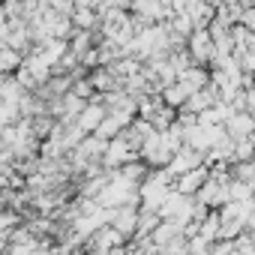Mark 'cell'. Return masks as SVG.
<instances>
[{
    "instance_id": "1",
    "label": "cell",
    "mask_w": 255,
    "mask_h": 255,
    "mask_svg": "<svg viewBox=\"0 0 255 255\" xmlns=\"http://www.w3.org/2000/svg\"><path fill=\"white\" fill-rule=\"evenodd\" d=\"M186 51L192 54L195 63H207L213 57V39H210L207 27H198V30H192L186 36Z\"/></svg>"
},
{
    "instance_id": "2",
    "label": "cell",
    "mask_w": 255,
    "mask_h": 255,
    "mask_svg": "<svg viewBox=\"0 0 255 255\" xmlns=\"http://www.w3.org/2000/svg\"><path fill=\"white\" fill-rule=\"evenodd\" d=\"M222 129L231 135V138H243V135H252L255 123H252V114L249 111H231L225 120H222Z\"/></svg>"
},
{
    "instance_id": "3",
    "label": "cell",
    "mask_w": 255,
    "mask_h": 255,
    "mask_svg": "<svg viewBox=\"0 0 255 255\" xmlns=\"http://www.w3.org/2000/svg\"><path fill=\"white\" fill-rule=\"evenodd\" d=\"M102 117H105V105L99 102V96H90V102H84V108L75 114V123L81 126L84 132H93Z\"/></svg>"
},
{
    "instance_id": "4",
    "label": "cell",
    "mask_w": 255,
    "mask_h": 255,
    "mask_svg": "<svg viewBox=\"0 0 255 255\" xmlns=\"http://www.w3.org/2000/svg\"><path fill=\"white\" fill-rule=\"evenodd\" d=\"M69 21H72V27L93 30V27L99 24V15H96V9H90V6H75V9L69 12Z\"/></svg>"
},
{
    "instance_id": "5",
    "label": "cell",
    "mask_w": 255,
    "mask_h": 255,
    "mask_svg": "<svg viewBox=\"0 0 255 255\" xmlns=\"http://www.w3.org/2000/svg\"><path fill=\"white\" fill-rule=\"evenodd\" d=\"M120 129H123V123H120V120H117L114 114H108V111H105V117H102V120L96 123L93 135H96V138H102V141H108V138H114V135H117Z\"/></svg>"
},
{
    "instance_id": "6",
    "label": "cell",
    "mask_w": 255,
    "mask_h": 255,
    "mask_svg": "<svg viewBox=\"0 0 255 255\" xmlns=\"http://www.w3.org/2000/svg\"><path fill=\"white\" fill-rule=\"evenodd\" d=\"M21 63V54L9 45H0V72H12Z\"/></svg>"
},
{
    "instance_id": "7",
    "label": "cell",
    "mask_w": 255,
    "mask_h": 255,
    "mask_svg": "<svg viewBox=\"0 0 255 255\" xmlns=\"http://www.w3.org/2000/svg\"><path fill=\"white\" fill-rule=\"evenodd\" d=\"M21 114H18V108L12 105V102H6V99H0V126H9V123H15Z\"/></svg>"
},
{
    "instance_id": "8",
    "label": "cell",
    "mask_w": 255,
    "mask_h": 255,
    "mask_svg": "<svg viewBox=\"0 0 255 255\" xmlns=\"http://www.w3.org/2000/svg\"><path fill=\"white\" fill-rule=\"evenodd\" d=\"M69 87H72V93H75L78 99H90V96H93V84H90L87 78H78V81H72Z\"/></svg>"
},
{
    "instance_id": "9",
    "label": "cell",
    "mask_w": 255,
    "mask_h": 255,
    "mask_svg": "<svg viewBox=\"0 0 255 255\" xmlns=\"http://www.w3.org/2000/svg\"><path fill=\"white\" fill-rule=\"evenodd\" d=\"M48 6H51L54 12H60V15H69V12L75 9V0H48Z\"/></svg>"
}]
</instances>
